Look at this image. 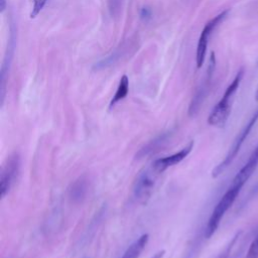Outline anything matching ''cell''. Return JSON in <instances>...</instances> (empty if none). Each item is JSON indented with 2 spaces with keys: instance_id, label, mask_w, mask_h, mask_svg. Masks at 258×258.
Wrapping results in <instances>:
<instances>
[{
  "instance_id": "obj_21",
  "label": "cell",
  "mask_w": 258,
  "mask_h": 258,
  "mask_svg": "<svg viewBox=\"0 0 258 258\" xmlns=\"http://www.w3.org/2000/svg\"><path fill=\"white\" fill-rule=\"evenodd\" d=\"M255 99H256V101H258V89H257V92H256V95H255Z\"/></svg>"
},
{
  "instance_id": "obj_19",
  "label": "cell",
  "mask_w": 258,
  "mask_h": 258,
  "mask_svg": "<svg viewBox=\"0 0 258 258\" xmlns=\"http://www.w3.org/2000/svg\"><path fill=\"white\" fill-rule=\"evenodd\" d=\"M164 254H165V251H164V250H161V251H158L157 253H155V254H154L152 257H150V258H162Z\"/></svg>"
},
{
  "instance_id": "obj_7",
  "label": "cell",
  "mask_w": 258,
  "mask_h": 258,
  "mask_svg": "<svg viewBox=\"0 0 258 258\" xmlns=\"http://www.w3.org/2000/svg\"><path fill=\"white\" fill-rule=\"evenodd\" d=\"M215 53L212 52L211 53V57H210V62H209V66H208V71H207V75H206V78L203 82V84L201 85V87L198 89L195 97L192 98V101L189 105V115H195L201 105L203 104L204 102V99L206 98L207 96V93H208V90H209V86H210V82H211V79L213 77V73H214V70H215Z\"/></svg>"
},
{
  "instance_id": "obj_16",
  "label": "cell",
  "mask_w": 258,
  "mask_h": 258,
  "mask_svg": "<svg viewBox=\"0 0 258 258\" xmlns=\"http://www.w3.org/2000/svg\"><path fill=\"white\" fill-rule=\"evenodd\" d=\"M121 0H109V9L112 15L116 14V11L120 9Z\"/></svg>"
},
{
  "instance_id": "obj_10",
  "label": "cell",
  "mask_w": 258,
  "mask_h": 258,
  "mask_svg": "<svg viewBox=\"0 0 258 258\" xmlns=\"http://www.w3.org/2000/svg\"><path fill=\"white\" fill-rule=\"evenodd\" d=\"M148 234H143L135 242H133L123 254L122 258H138L141 252L144 250L148 242Z\"/></svg>"
},
{
  "instance_id": "obj_14",
  "label": "cell",
  "mask_w": 258,
  "mask_h": 258,
  "mask_svg": "<svg viewBox=\"0 0 258 258\" xmlns=\"http://www.w3.org/2000/svg\"><path fill=\"white\" fill-rule=\"evenodd\" d=\"M48 0H33V5H32V10L30 13V18H35L40 11L43 9L44 5L46 4Z\"/></svg>"
},
{
  "instance_id": "obj_5",
  "label": "cell",
  "mask_w": 258,
  "mask_h": 258,
  "mask_svg": "<svg viewBox=\"0 0 258 258\" xmlns=\"http://www.w3.org/2000/svg\"><path fill=\"white\" fill-rule=\"evenodd\" d=\"M228 13H229V10L222 11L220 14H218L213 19H211L209 22H207L204 29L202 30V33L199 38L197 54H196V62H197L198 69L202 68V66L204 64V61L206 58V53H207V48H208V43H209V38H210L212 32L227 17Z\"/></svg>"
},
{
  "instance_id": "obj_18",
  "label": "cell",
  "mask_w": 258,
  "mask_h": 258,
  "mask_svg": "<svg viewBox=\"0 0 258 258\" xmlns=\"http://www.w3.org/2000/svg\"><path fill=\"white\" fill-rule=\"evenodd\" d=\"M140 16L142 18H147L150 16V10L147 8V7H143L141 9V12H140Z\"/></svg>"
},
{
  "instance_id": "obj_4",
  "label": "cell",
  "mask_w": 258,
  "mask_h": 258,
  "mask_svg": "<svg viewBox=\"0 0 258 258\" xmlns=\"http://www.w3.org/2000/svg\"><path fill=\"white\" fill-rule=\"evenodd\" d=\"M159 172H157L152 164L146 168H143L134 181L133 185V196L134 198L141 203H146L150 198Z\"/></svg>"
},
{
  "instance_id": "obj_20",
  "label": "cell",
  "mask_w": 258,
  "mask_h": 258,
  "mask_svg": "<svg viewBox=\"0 0 258 258\" xmlns=\"http://www.w3.org/2000/svg\"><path fill=\"white\" fill-rule=\"evenodd\" d=\"M5 7H6V2H5V0H0V10H1V12L4 11Z\"/></svg>"
},
{
  "instance_id": "obj_3",
  "label": "cell",
  "mask_w": 258,
  "mask_h": 258,
  "mask_svg": "<svg viewBox=\"0 0 258 258\" xmlns=\"http://www.w3.org/2000/svg\"><path fill=\"white\" fill-rule=\"evenodd\" d=\"M257 121H258V109L255 111V113L251 116V118L249 119L247 124L243 127V129L236 136V138H235L232 146L229 148V151H228L227 155L225 156V158L214 168V170L212 172L213 177H218L232 163V161L237 156L243 143L245 142V140L251 133V131H252L253 127L255 126V124L257 123Z\"/></svg>"
},
{
  "instance_id": "obj_15",
  "label": "cell",
  "mask_w": 258,
  "mask_h": 258,
  "mask_svg": "<svg viewBox=\"0 0 258 258\" xmlns=\"http://www.w3.org/2000/svg\"><path fill=\"white\" fill-rule=\"evenodd\" d=\"M246 258H258V235L251 242L246 254Z\"/></svg>"
},
{
  "instance_id": "obj_2",
  "label": "cell",
  "mask_w": 258,
  "mask_h": 258,
  "mask_svg": "<svg viewBox=\"0 0 258 258\" xmlns=\"http://www.w3.org/2000/svg\"><path fill=\"white\" fill-rule=\"evenodd\" d=\"M241 189H242L241 187L231 184V186L228 188V190L221 198V200L216 205V207L214 208V210L209 218L207 228H206V238H211L215 234L224 215L232 207V205L236 201L237 197L239 196Z\"/></svg>"
},
{
  "instance_id": "obj_6",
  "label": "cell",
  "mask_w": 258,
  "mask_h": 258,
  "mask_svg": "<svg viewBox=\"0 0 258 258\" xmlns=\"http://www.w3.org/2000/svg\"><path fill=\"white\" fill-rule=\"evenodd\" d=\"M19 169H20V156L17 152H14L7 158L6 163L3 165L1 169L0 190H1L2 198H4L6 194H8L11 186L15 182L17 175L19 173Z\"/></svg>"
},
{
  "instance_id": "obj_8",
  "label": "cell",
  "mask_w": 258,
  "mask_h": 258,
  "mask_svg": "<svg viewBox=\"0 0 258 258\" xmlns=\"http://www.w3.org/2000/svg\"><path fill=\"white\" fill-rule=\"evenodd\" d=\"M257 166H258V145L254 148V150L250 154L247 162L234 176L232 180V185H236L242 188L244 184L248 181V179L251 177V175L254 173Z\"/></svg>"
},
{
  "instance_id": "obj_12",
  "label": "cell",
  "mask_w": 258,
  "mask_h": 258,
  "mask_svg": "<svg viewBox=\"0 0 258 258\" xmlns=\"http://www.w3.org/2000/svg\"><path fill=\"white\" fill-rule=\"evenodd\" d=\"M128 90H129V80H128V77L126 75H123L121 77L120 81H119V85L117 87L116 93H115V95L113 96V98L110 102L109 108L114 107L119 101L123 100L127 96Z\"/></svg>"
},
{
  "instance_id": "obj_13",
  "label": "cell",
  "mask_w": 258,
  "mask_h": 258,
  "mask_svg": "<svg viewBox=\"0 0 258 258\" xmlns=\"http://www.w3.org/2000/svg\"><path fill=\"white\" fill-rule=\"evenodd\" d=\"M168 138V134H161L159 135L157 138H155L154 140H151L146 146H144L142 149H140V151L138 152V154H136V156H138V158H141L147 154H150L152 152H154L155 150H157L160 146H162V144L164 142H166V139Z\"/></svg>"
},
{
  "instance_id": "obj_9",
  "label": "cell",
  "mask_w": 258,
  "mask_h": 258,
  "mask_svg": "<svg viewBox=\"0 0 258 258\" xmlns=\"http://www.w3.org/2000/svg\"><path fill=\"white\" fill-rule=\"evenodd\" d=\"M194 147V141H190L185 147H183L181 150H179L178 152L176 153H173L169 156H165L163 158H159V159H156L153 163H152V166L153 168L161 173L163 172L165 169H167L168 167L174 165V164H177L179 163L181 160H183L188 154L189 152L191 151Z\"/></svg>"
},
{
  "instance_id": "obj_17",
  "label": "cell",
  "mask_w": 258,
  "mask_h": 258,
  "mask_svg": "<svg viewBox=\"0 0 258 258\" xmlns=\"http://www.w3.org/2000/svg\"><path fill=\"white\" fill-rule=\"evenodd\" d=\"M258 195V181L255 183V185L252 186V188L250 189L248 197H247V201H251L252 199H254V197H256Z\"/></svg>"
},
{
  "instance_id": "obj_1",
  "label": "cell",
  "mask_w": 258,
  "mask_h": 258,
  "mask_svg": "<svg viewBox=\"0 0 258 258\" xmlns=\"http://www.w3.org/2000/svg\"><path fill=\"white\" fill-rule=\"evenodd\" d=\"M244 71L241 69L231 82V84L228 86L226 89L223 97L221 100L216 104V106L213 108L212 112L210 113L208 117V123L212 126L216 127H223L231 113V108H232V103L234 96L241 84V81L243 79Z\"/></svg>"
},
{
  "instance_id": "obj_11",
  "label": "cell",
  "mask_w": 258,
  "mask_h": 258,
  "mask_svg": "<svg viewBox=\"0 0 258 258\" xmlns=\"http://www.w3.org/2000/svg\"><path fill=\"white\" fill-rule=\"evenodd\" d=\"M88 191V180L85 177L78 178L71 186L69 192L74 201H81Z\"/></svg>"
}]
</instances>
